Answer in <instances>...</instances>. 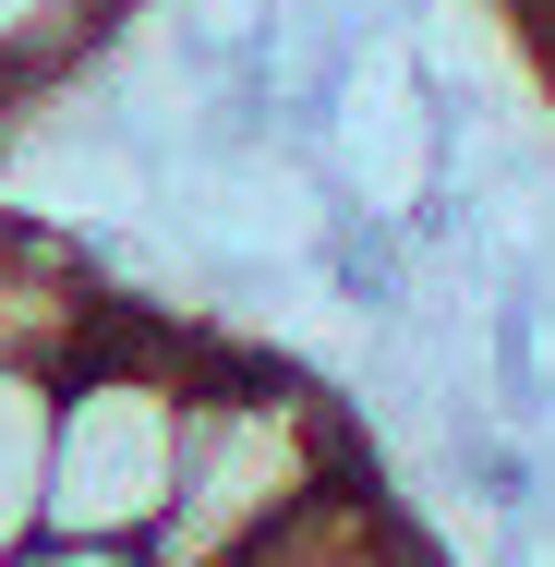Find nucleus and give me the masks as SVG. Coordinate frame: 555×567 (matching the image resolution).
Masks as SVG:
<instances>
[{
  "label": "nucleus",
  "mask_w": 555,
  "mask_h": 567,
  "mask_svg": "<svg viewBox=\"0 0 555 567\" xmlns=\"http://www.w3.org/2000/svg\"><path fill=\"white\" fill-rule=\"evenodd\" d=\"M206 339L218 327H194L145 290H110L97 339L61 362V399H49V544H121V556L157 544Z\"/></svg>",
  "instance_id": "nucleus-2"
},
{
  "label": "nucleus",
  "mask_w": 555,
  "mask_h": 567,
  "mask_svg": "<svg viewBox=\"0 0 555 567\" xmlns=\"http://www.w3.org/2000/svg\"><path fill=\"white\" fill-rule=\"evenodd\" d=\"M121 12H133V0H0V110L61 97V85L121 37Z\"/></svg>",
  "instance_id": "nucleus-4"
},
{
  "label": "nucleus",
  "mask_w": 555,
  "mask_h": 567,
  "mask_svg": "<svg viewBox=\"0 0 555 567\" xmlns=\"http://www.w3.org/2000/svg\"><path fill=\"white\" fill-rule=\"evenodd\" d=\"M49 362H0V567L24 544H49Z\"/></svg>",
  "instance_id": "nucleus-5"
},
{
  "label": "nucleus",
  "mask_w": 555,
  "mask_h": 567,
  "mask_svg": "<svg viewBox=\"0 0 555 567\" xmlns=\"http://www.w3.org/2000/svg\"><path fill=\"white\" fill-rule=\"evenodd\" d=\"M12 567H157V556H121V544H24Z\"/></svg>",
  "instance_id": "nucleus-6"
},
{
  "label": "nucleus",
  "mask_w": 555,
  "mask_h": 567,
  "mask_svg": "<svg viewBox=\"0 0 555 567\" xmlns=\"http://www.w3.org/2000/svg\"><path fill=\"white\" fill-rule=\"evenodd\" d=\"M229 567H435V544L411 532V507L387 495V471L350 458L327 495H302L278 532H254Z\"/></svg>",
  "instance_id": "nucleus-3"
},
{
  "label": "nucleus",
  "mask_w": 555,
  "mask_h": 567,
  "mask_svg": "<svg viewBox=\"0 0 555 567\" xmlns=\"http://www.w3.org/2000/svg\"><path fill=\"white\" fill-rule=\"evenodd\" d=\"M350 458H362V435H350V411L302 362H278L254 339H206L194 399H182V471H169V507H157L145 556L157 567H229L302 495H327Z\"/></svg>",
  "instance_id": "nucleus-1"
}]
</instances>
